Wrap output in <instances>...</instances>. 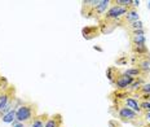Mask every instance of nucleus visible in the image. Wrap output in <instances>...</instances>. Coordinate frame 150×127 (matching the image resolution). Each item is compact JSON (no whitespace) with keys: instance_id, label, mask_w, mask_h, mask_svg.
I'll use <instances>...</instances> for the list:
<instances>
[{"instance_id":"1","label":"nucleus","mask_w":150,"mask_h":127,"mask_svg":"<svg viewBox=\"0 0 150 127\" xmlns=\"http://www.w3.org/2000/svg\"><path fill=\"white\" fill-rule=\"evenodd\" d=\"M36 117V106L33 104H22L16 109V121L21 123L29 122Z\"/></svg>"},{"instance_id":"2","label":"nucleus","mask_w":150,"mask_h":127,"mask_svg":"<svg viewBox=\"0 0 150 127\" xmlns=\"http://www.w3.org/2000/svg\"><path fill=\"white\" fill-rule=\"evenodd\" d=\"M128 9L127 8H123V7H119V5L114 4L112 7L109 8V11H106V13L104 14V20L105 21H118L120 20L122 17H124L127 14Z\"/></svg>"},{"instance_id":"3","label":"nucleus","mask_w":150,"mask_h":127,"mask_svg":"<svg viewBox=\"0 0 150 127\" xmlns=\"http://www.w3.org/2000/svg\"><path fill=\"white\" fill-rule=\"evenodd\" d=\"M133 82H135V78H133V77H129V75H127V74L122 73L119 75L115 77V79L112 83H114L115 87L118 89H126L127 87H129Z\"/></svg>"},{"instance_id":"4","label":"nucleus","mask_w":150,"mask_h":127,"mask_svg":"<svg viewBox=\"0 0 150 127\" xmlns=\"http://www.w3.org/2000/svg\"><path fill=\"white\" fill-rule=\"evenodd\" d=\"M14 99V88L12 86H8L5 89H3V92L0 94V111L4 109L5 106L12 103Z\"/></svg>"},{"instance_id":"5","label":"nucleus","mask_w":150,"mask_h":127,"mask_svg":"<svg viewBox=\"0 0 150 127\" xmlns=\"http://www.w3.org/2000/svg\"><path fill=\"white\" fill-rule=\"evenodd\" d=\"M118 116H119V118L126 121V122H135L139 118V114L135 113L133 110H131L129 108L124 106V105L118 108Z\"/></svg>"},{"instance_id":"6","label":"nucleus","mask_w":150,"mask_h":127,"mask_svg":"<svg viewBox=\"0 0 150 127\" xmlns=\"http://www.w3.org/2000/svg\"><path fill=\"white\" fill-rule=\"evenodd\" d=\"M123 104H124V106L129 108L131 110H133L137 114H141L142 113L141 108H140V103L136 100V99H133V97H124L123 99Z\"/></svg>"},{"instance_id":"7","label":"nucleus","mask_w":150,"mask_h":127,"mask_svg":"<svg viewBox=\"0 0 150 127\" xmlns=\"http://www.w3.org/2000/svg\"><path fill=\"white\" fill-rule=\"evenodd\" d=\"M111 0H100L97 7L93 9V14H96V16H101V14H105L106 13V9L109 8V5H110Z\"/></svg>"},{"instance_id":"8","label":"nucleus","mask_w":150,"mask_h":127,"mask_svg":"<svg viewBox=\"0 0 150 127\" xmlns=\"http://www.w3.org/2000/svg\"><path fill=\"white\" fill-rule=\"evenodd\" d=\"M62 118L60 114H54V116L48 117L45 121V126L44 127H61Z\"/></svg>"},{"instance_id":"9","label":"nucleus","mask_w":150,"mask_h":127,"mask_svg":"<svg viewBox=\"0 0 150 127\" xmlns=\"http://www.w3.org/2000/svg\"><path fill=\"white\" fill-rule=\"evenodd\" d=\"M82 34H83V36L86 39H92V38H95V36H98V27L87 26V27H84V29L82 30Z\"/></svg>"},{"instance_id":"10","label":"nucleus","mask_w":150,"mask_h":127,"mask_svg":"<svg viewBox=\"0 0 150 127\" xmlns=\"http://www.w3.org/2000/svg\"><path fill=\"white\" fill-rule=\"evenodd\" d=\"M47 118H48V116H47V114H45V116H36L35 118L33 119L30 127H44Z\"/></svg>"},{"instance_id":"11","label":"nucleus","mask_w":150,"mask_h":127,"mask_svg":"<svg viewBox=\"0 0 150 127\" xmlns=\"http://www.w3.org/2000/svg\"><path fill=\"white\" fill-rule=\"evenodd\" d=\"M124 20H126L128 23H129V22H133V21L140 20V17H139V13H137V11H135V9H128L127 14L124 16Z\"/></svg>"},{"instance_id":"12","label":"nucleus","mask_w":150,"mask_h":127,"mask_svg":"<svg viewBox=\"0 0 150 127\" xmlns=\"http://www.w3.org/2000/svg\"><path fill=\"white\" fill-rule=\"evenodd\" d=\"M131 43L132 45H145L146 38L145 35H131Z\"/></svg>"},{"instance_id":"13","label":"nucleus","mask_w":150,"mask_h":127,"mask_svg":"<svg viewBox=\"0 0 150 127\" xmlns=\"http://www.w3.org/2000/svg\"><path fill=\"white\" fill-rule=\"evenodd\" d=\"M1 121L4 123H13L16 121V109H12L11 111H8L7 114H4L3 117H0Z\"/></svg>"},{"instance_id":"14","label":"nucleus","mask_w":150,"mask_h":127,"mask_svg":"<svg viewBox=\"0 0 150 127\" xmlns=\"http://www.w3.org/2000/svg\"><path fill=\"white\" fill-rule=\"evenodd\" d=\"M139 67L140 70H141V73H149L150 72V61H149V58H144V60H141L139 62Z\"/></svg>"},{"instance_id":"15","label":"nucleus","mask_w":150,"mask_h":127,"mask_svg":"<svg viewBox=\"0 0 150 127\" xmlns=\"http://www.w3.org/2000/svg\"><path fill=\"white\" fill-rule=\"evenodd\" d=\"M132 52L136 55H139V56H144V55L149 53L146 45H132Z\"/></svg>"},{"instance_id":"16","label":"nucleus","mask_w":150,"mask_h":127,"mask_svg":"<svg viewBox=\"0 0 150 127\" xmlns=\"http://www.w3.org/2000/svg\"><path fill=\"white\" fill-rule=\"evenodd\" d=\"M124 74H127V75H129V77H133V78H135V77H137V75H141V70L139 69V67H129V69H126L123 72Z\"/></svg>"},{"instance_id":"17","label":"nucleus","mask_w":150,"mask_h":127,"mask_svg":"<svg viewBox=\"0 0 150 127\" xmlns=\"http://www.w3.org/2000/svg\"><path fill=\"white\" fill-rule=\"evenodd\" d=\"M128 26H129V29L132 30V31H135V30H142L144 29V23H142V21H140V20L133 21V22H129V23H128Z\"/></svg>"},{"instance_id":"18","label":"nucleus","mask_w":150,"mask_h":127,"mask_svg":"<svg viewBox=\"0 0 150 127\" xmlns=\"http://www.w3.org/2000/svg\"><path fill=\"white\" fill-rule=\"evenodd\" d=\"M139 91L141 92V95L150 96V83H145V84H142L141 87H140Z\"/></svg>"},{"instance_id":"19","label":"nucleus","mask_w":150,"mask_h":127,"mask_svg":"<svg viewBox=\"0 0 150 127\" xmlns=\"http://www.w3.org/2000/svg\"><path fill=\"white\" fill-rule=\"evenodd\" d=\"M140 108L145 113H150V101H141L140 103Z\"/></svg>"},{"instance_id":"20","label":"nucleus","mask_w":150,"mask_h":127,"mask_svg":"<svg viewBox=\"0 0 150 127\" xmlns=\"http://www.w3.org/2000/svg\"><path fill=\"white\" fill-rule=\"evenodd\" d=\"M112 70H114V69H112V67H109V69L106 70V77H108V79L110 80L111 83L114 82V79H115V77L112 75Z\"/></svg>"},{"instance_id":"21","label":"nucleus","mask_w":150,"mask_h":127,"mask_svg":"<svg viewBox=\"0 0 150 127\" xmlns=\"http://www.w3.org/2000/svg\"><path fill=\"white\" fill-rule=\"evenodd\" d=\"M12 125H13V127H26V125H25V123L17 122V121H14V122L12 123Z\"/></svg>"},{"instance_id":"22","label":"nucleus","mask_w":150,"mask_h":127,"mask_svg":"<svg viewBox=\"0 0 150 127\" xmlns=\"http://www.w3.org/2000/svg\"><path fill=\"white\" fill-rule=\"evenodd\" d=\"M93 49H96V51H98V52H102V48L97 47V45H95V47H93Z\"/></svg>"},{"instance_id":"23","label":"nucleus","mask_w":150,"mask_h":127,"mask_svg":"<svg viewBox=\"0 0 150 127\" xmlns=\"http://www.w3.org/2000/svg\"><path fill=\"white\" fill-rule=\"evenodd\" d=\"M146 119L150 121V113H146Z\"/></svg>"},{"instance_id":"24","label":"nucleus","mask_w":150,"mask_h":127,"mask_svg":"<svg viewBox=\"0 0 150 127\" xmlns=\"http://www.w3.org/2000/svg\"><path fill=\"white\" fill-rule=\"evenodd\" d=\"M148 8L150 9V0H149V1H148Z\"/></svg>"},{"instance_id":"25","label":"nucleus","mask_w":150,"mask_h":127,"mask_svg":"<svg viewBox=\"0 0 150 127\" xmlns=\"http://www.w3.org/2000/svg\"><path fill=\"white\" fill-rule=\"evenodd\" d=\"M149 101H150V97H149Z\"/></svg>"},{"instance_id":"26","label":"nucleus","mask_w":150,"mask_h":127,"mask_svg":"<svg viewBox=\"0 0 150 127\" xmlns=\"http://www.w3.org/2000/svg\"><path fill=\"white\" fill-rule=\"evenodd\" d=\"M0 94H1V92H0Z\"/></svg>"}]
</instances>
